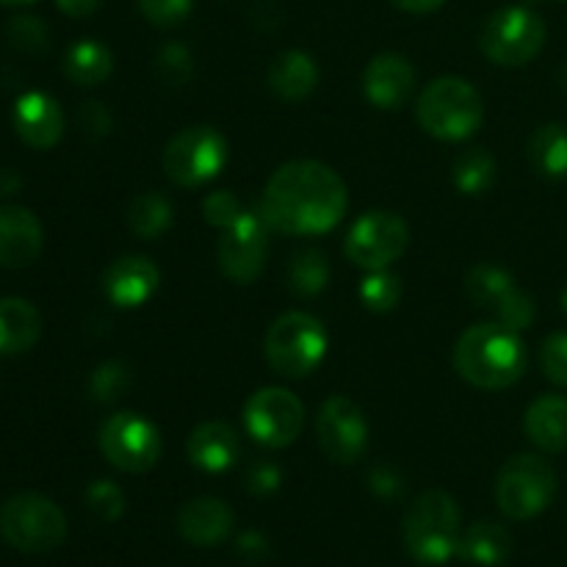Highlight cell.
<instances>
[{
    "mask_svg": "<svg viewBox=\"0 0 567 567\" xmlns=\"http://www.w3.org/2000/svg\"><path fill=\"white\" fill-rule=\"evenodd\" d=\"M454 369L474 388L504 391L524 377L526 347L518 332L498 321L474 324L454 347Z\"/></svg>",
    "mask_w": 567,
    "mask_h": 567,
    "instance_id": "obj_2",
    "label": "cell"
},
{
    "mask_svg": "<svg viewBox=\"0 0 567 567\" xmlns=\"http://www.w3.org/2000/svg\"><path fill=\"white\" fill-rule=\"evenodd\" d=\"M349 194L336 169L319 161H291L271 175L260 214L286 236H319L343 219Z\"/></svg>",
    "mask_w": 567,
    "mask_h": 567,
    "instance_id": "obj_1",
    "label": "cell"
},
{
    "mask_svg": "<svg viewBox=\"0 0 567 567\" xmlns=\"http://www.w3.org/2000/svg\"><path fill=\"white\" fill-rule=\"evenodd\" d=\"M266 551H269V543H266V537L260 535V532H244L241 537H238V554L247 559H264Z\"/></svg>",
    "mask_w": 567,
    "mask_h": 567,
    "instance_id": "obj_42",
    "label": "cell"
},
{
    "mask_svg": "<svg viewBox=\"0 0 567 567\" xmlns=\"http://www.w3.org/2000/svg\"><path fill=\"white\" fill-rule=\"evenodd\" d=\"M363 89L369 103H374L377 109H399V105L408 103V97L415 89L413 64L399 53L377 55V59H371V64L365 66Z\"/></svg>",
    "mask_w": 567,
    "mask_h": 567,
    "instance_id": "obj_18",
    "label": "cell"
},
{
    "mask_svg": "<svg viewBox=\"0 0 567 567\" xmlns=\"http://www.w3.org/2000/svg\"><path fill=\"white\" fill-rule=\"evenodd\" d=\"M546 44V22L526 6H507L482 28V50L498 66L529 64Z\"/></svg>",
    "mask_w": 567,
    "mask_h": 567,
    "instance_id": "obj_8",
    "label": "cell"
},
{
    "mask_svg": "<svg viewBox=\"0 0 567 567\" xmlns=\"http://www.w3.org/2000/svg\"><path fill=\"white\" fill-rule=\"evenodd\" d=\"M465 293H468L474 305L493 310L498 324L509 327L515 332L526 330L535 321V302H532V297L520 291L515 286L513 275L498 269V266H474L468 277H465Z\"/></svg>",
    "mask_w": 567,
    "mask_h": 567,
    "instance_id": "obj_12",
    "label": "cell"
},
{
    "mask_svg": "<svg viewBox=\"0 0 567 567\" xmlns=\"http://www.w3.org/2000/svg\"><path fill=\"white\" fill-rule=\"evenodd\" d=\"M540 365L554 385L567 388V332H554L543 341Z\"/></svg>",
    "mask_w": 567,
    "mask_h": 567,
    "instance_id": "obj_36",
    "label": "cell"
},
{
    "mask_svg": "<svg viewBox=\"0 0 567 567\" xmlns=\"http://www.w3.org/2000/svg\"><path fill=\"white\" fill-rule=\"evenodd\" d=\"M9 39L14 48L25 50V53H42L50 44L44 22L31 14H20L9 22Z\"/></svg>",
    "mask_w": 567,
    "mask_h": 567,
    "instance_id": "obj_34",
    "label": "cell"
},
{
    "mask_svg": "<svg viewBox=\"0 0 567 567\" xmlns=\"http://www.w3.org/2000/svg\"><path fill=\"white\" fill-rule=\"evenodd\" d=\"M559 83H563V89L567 92V64L563 66V72H559Z\"/></svg>",
    "mask_w": 567,
    "mask_h": 567,
    "instance_id": "obj_47",
    "label": "cell"
},
{
    "mask_svg": "<svg viewBox=\"0 0 567 567\" xmlns=\"http://www.w3.org/2000/svg\"><path fill=\"white\" fill-rule=\"evenodd\" d=\"M100 452L125 474H144L161 457V435L138 413H116L100 426Z\"/></svg>",
    "mask_w": 567,
    "mask_h": 567,
    "instance_id": "obj_10",
    "label": "cell"
},
{
    "mask_svg": "<svg viewBox=\"0 0 567 567\" xmlns=\"http://www.w3.org/2000/svg\"><path fill=\"white\" fill-rule=\"evenodd\" d=\"M529 161L543 177L551 181L567 177V125L551 122L537 127L529 142Z\"/></svg>",
    "mask_w": 567,
    "mask_h": 567,
    "instance_id": "obj_27",
    "label": "cell"
},
{
    "mask_svg": "<svg viewBox=\"0 0 567 567\" xmlns=\"http://www.w3.org/2000/svg\"><path fill=\"white\" fill-rule=\"evenodd\" d=\"M172 216H175V208H172L169 199L161 192H147L138 194L136 199L127 208V225L144 241H153L161 233L169 230Z\"/></svg>",
    "mask_w": 567,
    "mask_h": 567,
    "instance_id": "obj_28",
    "label": "cell"
},
{
    "mask_svg": "<svg viewBox=\"0 0 567 567\" xmlns=\"http://www.w3.org/2000/svg\"><path fill=\"white\" fill-rule=\"evenodd\" d=\"M396 9L402 11H410V14H426V11H435L441 9L446 0H391Z\"/></svg>",
    "mask_w": 567,
    "mask_h": 567,
    "instance_id": "obj_44",
    "label": "cell"
},
{
    "mask_svg": "<svg viewBox=\"0 0 567 567\" xmlns=\"http://www.w3.org/2000/svg\"><path fill=\"white\" fill-rule=\"evenodd\" d=\"M269 230L264 214L260 210H247L225 227V236L219 238V266L233 282H249L258 280L266 264V249H269Z\"/></svg>",
    "mask_w": 567,
    "mask_h": 567,
    "instance_id": "obj_14",
    "label": "cell"
},
{
    "mask_svg": "<svg viewBox=\"0 0 567 567\" xmlns=\"http://www.w3.org/2000/svg\"><path fill=\"white\" fill-rule=\"evenodd\" d=\"M20 175L14 169H3L0 172V197H11V194L20 188Z\"/></svg>",
    "mask_w": 567,
    "mask_h": 567,
    "instance_id": "obj_45",
    "label": "cell"
},
{
    "mask_svg": "<svg viewBox=\"0 0 567 567\" xmlns=\"http://www.w3.org/2000/svg\"><path fill=\"white\" fill-rule=\"evenodd\" d=\"M415 116L430 136L443 142H463L480 131L485 120V103L463 78H437L421 92Z\"/></svg>",
    "mask_w": 567,
    "mask_h": 567,
    "instance_id": "obj_3",
    "label": "cell"
},
{
    "mask_svg": "<svg viewBox=\"0 0 567 567\" xmlns=\"http://www.w3.org/2000/svg\"><path fill=\"white\" fill-rule=\"evenodd\" d=\"M42 225L20 205H0V266L25 269L42 252Z\"/></svg>",
    "mask_w": 567,
    "mask_h": 567,
    "instance_id": "obj_16",
    "label": "cell"
},
{
    "mask_svg": "<svg viewBox=\"0 0 567 567\" xmlns=\"http://www.w3.org/2000/svg\"><path fill=\"white\" fill-rule=\"evenodd\" d=\"M158 266L144 255H125L105 269L103 291L116 308H138L158 288Z\"/></svg>",
    "mask_w": 567,
    "mask_h": 567,
    "instance_id": "obj_17",
    "label": "cell"
},
{
    "mask_svg": "<svg viewBox=\"0 0 567 567\" xmlns=\"http://www.w3.org/2000/svg\"><path fill=\"white\" fill-rule=\"evenodd\" d=\"M192 72L194 59L186 44L172 42L166 48H161V53L155 55V75H158V81L164 86H183L192 78Z\"/></svg>",
    "mask_w": 567,
    "mask_h": 567,
    "instance_id": "obj_33",
    "label": "cell"
},
{
    "mask_svg": "<svg viewBox=\"0 0 567 567\" xmlns=\"http://www.w3.org/2000/svg\"><path fill=\"white\" fill-rule=\"evenodd\" d=\"M244 424L258 443L269 449L291 446L305 426V408L286 388H264L244 408Z\"/></svg>",
    "mask_w": 567,
    "mask_h": 567,
    "instance_id": "obj_13",
    "label": "cell"
},
{
    "mask_svg": "<svg viewBox=\"0 0 567 567\" xmlns=\"http://www.w3.org/2000/svg\"><path fill=\"white\" fill-rule=\"evenodd\" d=\"M86 502L100 520H116L125 513V496H122V491L114 482H94L86 491Z\"/></svg>",
    "mask_w": 567,
    "mask_h": 567,
    "instance_id": "obj_35",
    "label": "cell"
},
{
    "mask_svg": "<svg viewBox=\"0 0 567 567\" xmlns=\"http://www.w3.org/2000/svg\"><path fill=\"white\" fill-rule=\"evenodd\" d=\"M330 282V264L321 249H299L288 264V286L297 297H316Z\"/></svg>",
    "mask_w": 567,
    "mask_h": 567,
    "instance_id": "obj_29",
    "label": "cell"
},
{
    "mask_svg": "<svg viewBox=\"0 0 567 567\" xmlns=\"http://www.w3.org/2000/svg\"><path fill=\"white\" fill-rule=\"evenodd\" d=\"M526 435L543 452H565L567 449V399L548 393L526 410Z\"/></svg>",
    "mask_w": 567,
    "mask_h": 567,
    "instance_id": "obj_24",
    "label": "cell"
},
{
    "mask_svg": "<svg viewBox=\"0 0 567 567\" xmlns=\"http://www.w3.org/2000/svg\"><path fill=\"white\" fill-rule=\"evenodd\" d=\"M78 122H81L83 133L92 138H103L105 133H111V114L105 111L103 103H97V100H89V103L81 105Z\"/></svg>",
    "mask_w": 567,
    "mask_h": 567,
    "instance_id": "obj_39",
    "label": "cell"
},
{
    "mask_svg": "<svg viewBox=\"0 0 567 567\" xmlns=\"http://www.w3.org/2000/svg\"><path fill=\"white\" fill-rule=\"evenodd\" d=\"M203 214L205 219H208V225L225 230V227H230L233 221L244 214V208L233 192H214L208 199H205Z\"/></svg>",
    "mask_w": 567,
    "mask_h": 567,
    "instance_id": "obj_38",
    "label": "cell"
},
{
    "mask_svg": "<svg viewBox=\"0 0 567 567\" xmlns=\"http://www.w3.org/2000/svg\"><path fill=\"white\" fill-rule=\"evenodd\" d=\"M280 468L271 463H255L252 468L247 471V487L255 496H269L280 487Z\"/></svg>",
    "mask_w": 567,
    "mask_h": 567,
    "instance_id": "obj_40",
    "label": "cell"
},
{
    "mask_svg": "<svg viewBox=\"0 0 567 567\" xmlns=\"http://www.w3.org/2000/svg\"><path fill=\"white\" fill-rule=\"evenodd\" d=\"M563 310L567 313V288L563 291Z\"/></svg>",
    "mask_w": 567,
    "mask_h": 567,
    "instance_id": "obj_48",
    "label": "cell"
},
{
    "mask_svg": "<svg viewBox=\"0 0 567 567\" xmlns=\"http://www.w3.org/2000/svg\"><path fill=\"white\" fill-rule=\"evenodd\" d=\"M42 316L28 299H0V354H22L37 347Z\"/></svg>",
    "mask_w": 567,
    "mask_h": 567,
    "instance_id": "obj_22",
    "label": "cell"
},
{
    "mask_svg": "<svg viewBox=\"0 0 567 567\" xmlns=\"http://www.w3.org/2000/svg\"><path fill=\"white\" fill-rule=\"evenodd\" d=\"M111 70H114V55L103 42L81 39L66 50L64 72L78 86H97L111 75Z\"/></svg>",
    "mask_w": 567,
    "mask_h": 567,
    "instance_id": "obj_26",
    "label": "cell"
},
{
    "mask_svg": "<svg viewBox=\"0 0 567 567\" xmlns=\"http://www.w3.org/2000/svg\"><path fill=\"white\" fill-rule=\"evenodd\" d=\"M493 177H496V161L487 150H465L454 161V186H457V192L468 194V197L485 194L493 186Z\"/></svg>",
    "mask_w": 567,
    "mask_h": 567,
    "instance_id": "obj_30",
    "label": "cell"
},
{
    "mask_svg": "<svg viewBox=\"0 0 567 567\" xmlns=\"http://www.w3.org/2000/svg\"><path fill=\"white\" fill-rule=\"evenodd\" d=\"M509 532L496 520H480L460 537V557L471 565L480 567H498L509 557Z\"/></svg>",
    "mask_w": 567,
    "mask_h": 567,
    "instance_id": "obj_25",
    "label": "cell"
},
{
    "mask_svg": "<svg viewBox=\"0 0 567 567\" xmlns=\"http://www.w3.org/2000/svg\"><path fill=\"white\" fill-rule=\"evenodd\" d=\"M399 297H402L399 277H393L385 269L369 271V277L360 282V302L374 313H388V310L396 308Z\"/></svg>",
    "mask_w": 567,
    "mask_h": 567,
    "instance_id": "obj_31",
    "label": "cell"
},
{
    "mask_svg": "<svg viewBox=\"0 0 567 567\" xmlns=\"http://www.w3.org/2000/svg\"><path fill=\"white\" fill-rule=\"evenodd\" d=\"M3 6H28V3H37V0H0Z\"/></svg>",
    "mask_w": 567,
    "mask_h": 567,
    "instance_id": "obj_46",
    "label": "cell"
},
{
    "mask_svg": "<svg viewBox=\"0 0 567 567\" xmlns=\"http://www.w3.org/2000/svg\"><path fill=\"white\" fill-rule=\"evenodd\" d=\"M194 0H138V9L147 17L153 25L172 28L177 22H183L192 11Z\"/></svg>",
    "mask_w": 567,
    "mask_h": 567,
    "instance_id": "obj_37",
    "label": "cell"
},
{
    "mask_svg": "<svg viewBox=\"0 0 567 567\" xmlns=\"http://www.w3.org/2000/svg\"><path fill=\"white\" fill-rule=\"evenodd\" d=\"M127 385H131V371H127V365L120 363V360H109V363L94 369L92 380H89V393L97 402L111 404L127 391Z\"/></svg>",
    "mask_w": 567,
    "mask_h": 567,
    "instance_id": "obj_32",
    "label": "cell"
},
{
    "mask_svg": "<svg viewBox=\"0 0 567 567\" xmlns=\"http://www.w3.org/2000/svg\"><path fill=\"white\" fill-rule=\"evenodd\" d=\"M460 507L443 491L424 493L404 520V543L426 565L449 563L460 551Z\"/></svg>",
    "mask_w": 567,
    "mask_h": 567,
    "instance_id": "obj_4",
    "label": "cell"
},
{
    "mask_svg": "<svg viewBox=\"0 0 567 567\" xmlns=\"http://www.w3.org/2000/svg\"><path fill=\"white\" fill-rule=\"evenodd\" d=\"M14 131L28 147L50 150L64 133V114L59 103L44 92H28L14 105Z\"/></svg>",
    "mask_w": 567,
    "mask_h": 567,
    "instance_id": "obj_19",
    "label": "cell"
},
{
    "mask_svg": "<svg viewBox=\"0 0 567 567\" xmlns=\"http://www.w3.org/2000/svg\"><path fill=\"white\" fill-rule=\"evenodd\" d=\"M316 435L321 449L336 463H354L365 452L369 443V424L365 415L352 399L332 396L321 404L319 419H316Z\"/></svg>",
    "mask_w": 567,
    "mask_h": 567,
    "instance_id": "obj_15",
    "label": "cell"
},
{
    "mask_svg": "<svg viewBox=\"0 0 567 567\" xmlns=\"http://www.w3.org/2000/svg\"><path fill=\"white\" fill-rule=\"evenodd\" d=\"M264 352L277 374L288 380H302L324 360L327 330L319 319L293 310L269 327Z\"/></svg>",
    "mask_w": 567,
    "mask_h": 567,
    "instance_id": "obj_5",
    "label": "cell"
},
{
    "mask_svg": "<svg viewBox=\"0 0 567 567\" xmlns=\"http://www.w3.org/2000/svg\"><path fill=\"white\" fill-rule=\"evenodd\" d=\"M0 532L17 551L48 554L64 543L66 518L50 498L39 493H20L0 509Z\"/></svg>",
    "mask_w": 567,
    "mask_h": 567,
    "instance_id": "obj_6",
    "label": "cell"
},
{
    "mask_svg": "<svg viewBox=\"0 0 567 567\" xmlns=\"http://www.w3.org/2000/svg\"><path fill=\"white\" fill-rule=\"evenodd\" d=\"M316 83H319V66L302 50H286L271 61L269 86L277 97L288 100V103H299L313 94Z\"/></svg>",
    "mask_w": 567,
    "mask_h": 567,
    "instance_id": "obj_23",
    "label": "cell"
},
{
    "mask_svg": "<svg viewBox=\"0 0 567 567\" xmlns=\"http://www.w3.org/2000/svg\"><path fill=\"white\" fill-rule=\"evenodd\" d=\"M55 6H59L66 17H89L97 11L100 0H55Z\"/></svg>",
    "mask_w": 567,
    "mask_h": 567,
    "instance_id": "obj_43",
    "label": "cell"
},
{
    "mask_svg": "<svg viewBox=\"0 0 567 567\" xmlns=\"http://www.w3.org/2000/svg\"><path fill=\"white\" fill-rule=\"evenodd\" d=\"M408 225L396 214L371 210L352 225L347 236V258L365 271L388 269L408 249Z\"/></svg>",
    "mask_w": 567,
    "mask_h": 567,
    "instance_id": "obj_11",
    "label": "cell"
},
{
    "mask_svg": "<svg viewBox=\"0 0 567 567\" xmlns=\"http://www.w3.org/2000/svg\"><path fill=\"white\" fill-rule=\"evenodd\" d=\"M177 529L192 546H219L233 532V509L221 498H194L177 513Z\"/></svg>",
    "mask_w": 567,
    "mask_h": 567,
    "instance_id": "obj_20",
    "label": "cell"
},
{
    "mask_svg": "<svg viewBox=\"0 0 567 567\" xmlns=\"http://www.w3.org/2000/svg\"><path fill=\"white\" fill-rule=\"evenodd\" d=\"M238 457H241V441L225 421L199 424L188 437V460L208 474H221V471L233 468Z\"/></svg>",
    "mask_w": 567,
    "mask_h": 567,
    "instance_id": "obj_21",
    "label": "cell"
},
{
    "mask_svg": "<svg viewBox=\"0 0 567 567\" xmlns=\"http://www.w3.org/2000/svg\"><path fill=\"white\" fill-rule=\"evenodd\" d=\"M369 485L380 498H399L402 496L404 482L393 468H388V465H377V468L369 474Z\"/></svg>",
    "mask_w": 567,
    "mask_h": 567,
    "instance_id": "obj_41",
    "label": "cell"
},
{
    "mask_svg": "<svg viewBox=\"0 0 567 567\" xmlns=\"http://www.w3.org/2000/svg\"><path fill=\"white\" fill-rule=\"evenodd\" d=\"M227 161V142L216 127L194 125L177 133L164 150V169L177 186H203L214 181Z\"/></svg>",
    "mask_w": 567,
    "mask_h": 567,
    "instance_id": "obj_9",
    "label": "cell"
},
{
    "mask_svg": "<svg viewBox=\"0 0 567 567\" xmlns=\"http://www.w3.org/2000/svg\"><path fill=\"white\" fill-rule=\"evenodd\" d=\"M557 493V474L546 460L535 454H518L509 460L496 480V502L513 520H529L540 515Z\"/></svg>",
    "mask_w": 567,
    "mask_h": 567,
    "instance_id": "obj_7",
    "label": "cell"
}]
</instances>
